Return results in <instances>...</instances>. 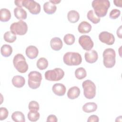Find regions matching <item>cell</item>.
<instances>
[{"label": "cell", "mask_w": 122, "mask_h": 122, "mask_svg": "<svg viewBox=\"0 0 122 122\" xmlns=\"http://www.w3.org/2000/svg\"><path fill=\"white\" fill-rule=\"evenodd\" d=\"M92 5L96 15L101 18L106 15L110 6V2L108 0H94Z\"/></svg>", "instance_id": "6da1fadb"}, {"label": "cell", "mask_w": 122, "mask_h": 122, "mask_svg": "<svg viewBox=\"0 0 122 122\" xmlns=\"http://www.w3.org/2000/svg\"><path fill=\"white\" fill-rule=\"evenodd\" d=\"M64 63L68 66H77L82 62L81 54L76 52H67L64 54L63 57Z\"/></svg>", "instance_id": "7a4b0ae2"}, {"label": "cell", "mask_w": 122, "mask_h": 122, "mask_svg": "<svg viewBox=\"0 0 122 122\" xmlns=\"http://www.w3.org/2000/svg\"><path fill=\"white\" fill-rule=\"evenodd\" d=\"M103 62L104 66L107 68L113 67L116 62V53L114 50L112 48L106 49L103 52Z\"/></svg>", "instance_id": "3957f363"}, {"label": "cell", "mask_w": 122, "mask_h": 122, "mask_svg": "<svg viewBox=\"0 0 122 122\" xmlns=\"http://www.w3.org/2000/svg\"><path fill=\"white\" fill-rule=\"evenodd\" d=\"M13 63L15 68L20 73H25L28 70L29 66L26 59L21 54H17L14 57Z\"/></svg>", "instance_id": "277c9868"}, {"label": "cell", "mask_w": 122, "mask_h": 122, "mask_svg": "<svg viewBox=\"0 0 122 122\" xmlns=\"http://www.w3.org/2000/svg\"><path fill=\"white\" fill-rule=\"evenodd\" d=\"M82 86L85 97L88 99H92L96 95V86L94 83L90 80L83 81Z\"/></svg>", "instance_id": "5b68a950"}, {"label": "cell", "mask_w": 122, "mask_h": 122, "mask_svg": "<svg viewBox=\"0 0 122 122\" xmlns=\"http://www.w3.org/2000/svg\"><path fill=\"white\" fill-rule=\"evenodd\" d=\"M41 80L42 75L39 71H31L28 74V85L32 89L38 88L41 85Z\"/></svg>", "instance_id": "8992f818"}, {"label": "cell", "mask_w": 122, "mask_h": 122, "mask_svg": "<svg viewBox=\"0 0 122 122\" xmlns=\"http://www.w3.org/2000/svg\"><path fill=\"white\" fill-rule=\"evenodd\" d=\"M45 78L49 81H59L61 80L64 76V71L59 68L53 70H48L44 74Z\"/></svg>", "instance_id": "52a82bcc"}, {"label": "cell", "mask_w": 122, "mask_h": 122, "mask_svg": "<svg viewBox=\"0 0 122 122\" xmlns=\"http://www.w3.org/2000/svg\"><path fill=\"white\" fill-rule=\"evenodd\" d=\"M10 30L15 35H24L27 32L28 25L25 21L19 20L10 25Z\"/></svg>", "instance_id": "ba28073f"}, {"label": "cell", "mask_w": 122, "mask_h": 122, "mask_svg": "<svg viewBox=\"0 0 122 122\" xmlns=\"http://www.w3.org/2000/svg\"><path fill=\"white\" fill-rule=\"evenodd\" d=\"M22 6L27 9L32 14H38L41 12V5L36 1L33 0H23Z\"/></svg>", "instance_id": "9c48e42d"}, {"label": "cell", "mask_w": 122, "mask_h": 122, "mask_svg": "<svg viewBox=\"0 0 122 122\" xmlns=\"http://www.w3.org/2000/svg\"><path fill=\"white\" fill-rule=\"evenodd\" d=\"M78 41L79 44L85 51H89L93 47V42L89 36L81 35L79 37Z\"/></svg>", "instance_id": "30bf717a"}, {"label": "cell", "mask_w": 122, "mask_h": 122, "mask_svg": "<svg viewBox=\"0 0 122 122\" xmlns=\"http://www.w3.org/2000/svg\"><path fill=\"white\" fill-rule=\"evenodd\" d=\"M99 39L101 42L109 45H112L115 41L114 35L108 31L101 32L99 35Z\"/></svg>", "instance_id": "8fae6325"}, {"label": "cell", "mask_w": 122, "mask_h": 122, "mask_svg": "<svg viewBox=\"0 0 122 122\" xmlns=\"http://www.w3.org/2000/svg\"><path fill=\"white\" fill-rule=\"evenodd\" d=\"M84 57L86 62L89 63H93L97 61L98 55L96 51L90 50L85 52Z\"/></svg>", "instance_id": "7c38bea8"}, {"label": "cell", "mask_w": 122, "mask_h": 122, "mask_svg": "<svg viewBox=\"0 0 122 122\" xmlns=\"http://www.w3.org/2000/svg\"><path fill=\"white\" fill-rule=\"evenodd\" d=\"M52 90L53 93L57 96H63L66 91V87L62 83H58L54 84L52 88Z\"/></svg>", "instance_id": "4fadbf2b"}, {"label": "cell", "mask_w": 122, "mask_h": 122, "mask_svg": "<svg viewBox=\"0 0 122 122\" xmlns=\"http://www.w3.org/2000/svg\"><path fill=\"white\" fill-rule=\"evenodd\" d=\"M25 53L26 56L30 59H34L37 58L39 54V50L35 46L30 45L27 47Z\"/></svg>", "instance_id": "5bb4252c"}, {"label": "cell", "mask_w": 122, "mask_h": 122, "mask_svg": "<svg viewBox=\"0 0 122 122\" xmlns=\"http://www.w3.org/2000/svg\"><path fill=\"white\" fill-rule=\"evenodd\" d=\"M50 45L52 50L55 51H58L62 48L63 43L61 40L60 38L54 37L51 39Z\"/></svg>", "instance_id": "9a60e30c"}, {"label": "cell", "mask_w": 122, "mask_h": 122, "mask_svg": "<svg viewBox=\"0 0 122 122\" xmlns=\"http://www.w3.org/2000/svg\"><path fill=\"white\" fill-rule=\"evenodd\" d=\"M91 25L86 21H81L78 27V31L82 34L87 33L91 31L92 30Z\"/></svg>", "instance_id": "2e32d148"}, {"label": "cell", "mask_w": 122, "mask_h": 122, "mask_svg": "<svg viewBox=\"0 0 122 122\" xmlns=\"http://www.w3.org/2000/svg\"><path fill=\"white\" fill-rule=\"evenodd\" d=\"M14 14L15 17L20 20H25L27 17V12L21 7L15 8L14 9Z\"/></svg>", "instance_id": "e0dca14e"}, {"label": "cell", "mask_w": 122, "mask_h": 122, "mask_svg": "<svg viewBox=\"0 0 122 122\" xmlns=\"http://www.w3.org/2000/svg\"><path fill=\"white\" fill-rule=\"evenodd\" d=\"M12 83L16 88H21L25 85V78L20 75L14 76L12 79Z\"/></svg>", "instance_id": "ac0fdd59"}, {"label": "cell", "mask_w": 122, "mask_h": 122, "mask_svg": "<svg viewBox=\"0 0 122 122\" xmlns=\"http://www.w3.org/2000/svg\"><path fill=\"white\" fill-rule=\"evenodd\" d=\"M80 89L77 86H73L70 88L67 92V97L71 100L78 98L80 94Z\"/></svg>", "instance_id": "d6986e66"}, {"label": "cell", "mask_w": 122, "mask_h": 122, "mask_svg": "<svg viewBox=\"0 0 122 122\" xmlns=\"http://www.w3.org/2000/svg\"><path fill=\"white\" fill-rule=\"evenodd\" d=\"M57 9L56 6L50 1L46 2L43 4V10L48 14H52L55 12Z\"/></svg>", "instance_id": "ffe728a7"}, {"label": "cell", "mask_w": 122, "mask_h": 122, "mask_svg": "<svg viewBox=\"0 0 122 122\" xmlns=\"http://www.w3.org/2000/svg\"><path fill=\"white\" fill-rule=\"evenodd\" d=\"M97 105L94 102H87L82 106V110L85 112L90 113L96 111L97 109Z\"/></svg>", "instance_id": "44dd1931"}, {"label": "cell", "mask_w": 122, "mask_h": 122, "mask_svg": "<svg viewBox=\"0 0 122 122\" xmlns=\"http://www.w3.org/2000/svg\"><path fill=\"white\" fill-rule=\"evenodd\" d=\"M67 18L70 22L74 23L79 20L80 15L76 10H71L68 12Z\"/></svg>", "instance_id": "7402d4cb"}, {"label": "cell", "mask_w": 122, "mask_h": 122, "mask_svg": "<svg viewBox=\"0 0 122 122\" xmlns=\"http://www.w3.org/2000/svg\"><path fill=\"white\" fill-rule=\"evenodd\" d=\"M11 18V13L9 10L3 8L0 10V20L2 22H7Z\"/></svg>", "instance_id": "603a6c76"}, {"label": "cell", "mask_w": 122, "mask_h": 122, "mask_svg": "<svg viewBox=\"0 0 122 122\" xmlns=\"http://www.w3.org/2000/svg\"><path fill=\"white\" fill-rule=\"evenodd\" d=\"M12 120L15 122H25V119L24 114L20 111H16L11 115Z\"/></svg>", "instance_id": "cb8c5ba5"}, {"label": "cell", "mask_w": 122, "mask_h": 122, "mask_svg": "<svg viewBox=\"0 0 122 122\" xmlns=\"http://www.w3.org/2000/svg\"><path fill=\"white\" fill-rule=\"evenodd\" d=\"M0 52L3 56L8 57L12 52V48L10 45L4 44L1 47Z\"/></svg>", "instance_id": "d4e9b609"}, {"label": "cell", "mask_w": 122, "mask_h": 122, "mask_svg": "<svg viewBox=\"0 0 122 122\" xmlns=\"http://www.w3.org/2000/svg\"><path fill=\"white\" fill-rule=\"evenodd\" d=\"M87 17L88 20H89L94 24H97L101 20L100 18L98 17L95 14L94 11L92 10H90L88 12L87 14Z\"/></svg>", "instance_id": "484cf974"}, {"label": "cell", "mask_w": 122, "mask_h": 122, "mask_svg": "<svg viewBox=\"0 0 122 122\" xmlns=\"http://www.w3.org/2000/svg\"><path fill=\"white\" fill-rule=\"evenodd\" d=\"M3 38L5 41L9 43H13L16 40L17 37L11 31H8L4 33Z\"/></svg>", "instance_id": "4316f807"}, {"label": "cell", "mask_w": 122, "mask_h": 122, "mask_svg": "<svg viewBox=\"0 0 122 122\" xmlns=\"http://www.w3.org/2000/svg\"><path fill=\"white\" fill-rule=\"evenodd\" d=\"M36 65L39 70H45L48 66V61L45 58H41L37 61Z\"/></svg>", "instance_id": "83f0119b"}, {"label": "cell", "mask_w": 122, "mask_h": 122, "mask_svg": "<svg viewBox=\"0 0 122 122\" xmlns=\"http://www.w3.org/2000/svg\"><path fill=\"white\" fill-rule=\"evenodd\" d=\"M75 75L78 80H81L87 76V72L85 69L83 67H79L75 71Z\"/></svg>", "instance_id": "f1b7e54d"}, {"label": "cell", "mask_w": 122, "mask_h": 122, "mask_svg": "<svg viewBox=\"0 0 122 122\" xmlns=\"http://www.w3.org/2000/svg\"><path fill=\"white\" fill-rule=\"evenodd\" d=\"M40 117V113L36 111H30L28 113V118L30 122H36Z\"/></svg>", "instance_id": "f546056e"}, {"label": "cell", "mask_w": 122, "mask_h": 122, "mask_svg": "<svg viewBox=\"0 0 122 122\" xmlns=\"http://www.w3.org/2000/svg\"><path fill=\"white\" fill-rule=\"evenodd\" d=\"M75 38L74 36L71 34H67L63 38L64 42L68 45H71L75 42Z\"/></svg>", "instance_id": "4dcf8cb0"}, {"label": "cell", "mask_w": 122, "mask_h": 122, "mask_svg": "<svg viewBox=\"0 0 122 122\" xmlns=\"http://www.w3.org/2000/svg\"><path fill=\"white\" fill-rule=\"evenodd\" d=\"M28 108L30 111H39L40 106L38 102L35 101H32L29 103Z\"/></svg>", "instance_id": "1f68e13d"}, {"label": "cell", "mask_w": 122, "mask_h": 122, "mask_svg": "<svg viewBox=\"0 0 122 122\" xmlns=\"http://www.w3.org/2000/svg\"><path fill=\"white\" fill-rule=\"evenodd\" d=\"M9 115L8 110L5 107L0 108V120L3 121L5 120Z\"/></svg>", "instance_id": "d6a6232c"}, {"label": "cell", "mask_w": 122, "mask_h": 122, "mask_svg": "<svg viewBox=\"0 0 122 122\" xmlns=\"http://www.w3.org/2000/svg\"><path fill=\"white\" fill-rule=\"evenodd\" d=\"M121 14V11L116 9H113L111 10L109 14V17L112 19H116L118 18Z\"/></svg>", "instance_id": "836d02e7"}, {"label": "cell", "mask_w": 122, "mask_h": 122, "mask_svg": "<svg viewBox=\"0 0 122 122\" xmlns=\"http://www.w3.org/2000/svg\"><path fill=\"white\" fill-rule=\"evenodd\" d=\"M99 118L98 116L95 115H92L89 117L87 122H98Z\"/></svg>", "instance_id": "e575fe53"}, {"label": "cell", "mask_w": 122, "mask_h": 122, "mask_svg": "<svg viewBox=\"0 0 122 122\" xmlns=\"http://www.w3.org/2000/svg\"><path fill=\"white\" fill-rule=\"evenodd\" d=\"M46 121L47 122H57L58 121V119L55 115L51 114L48 116Z\"/></svg>", "instance_id": "d590c367"}, {"label": "cell", "mask_w": 122, "mask_h": 122, "mask_svg": "<svg viewBox=\"0 0 122 122\" xmlns=\"http://www.w3.org/2000/svg\"><path fill=\"white\" fill-rule=\"evenodd\" d=\"M113 3L117 7H122V0H113Z\"/></svg>", "instance_id": "8d00e7d4"}, {"label": "cell", "mask_w": 122, "mask_h": 122, "mask_svg": "<svg viewBox=\"0 0 122 122\" xmlns=\"http://www.w3.org/2000/svg\"><path fill=\"white\" fill-rule=\"evenodd\" d=\"M22 0H17L14 1L15 4L18 7H21L22 8Z\"/></svg>", "instance_id": "74e56055"}, {"label": "cell", "mask_w": 122, "mask_h": 122, "mask_svg": "<svg viewBox=\"0 0 122 122\" xmlns=\"http://www.w3.org/2000/svg\"><path fill=\"white\" fill-rule=\"evenodd\" d=\"M117 35L119 38H122V25L120 26V27L117 29Z\"/></svg>", "instance_id": "f35d334b"}, {"label": "cell", "mask_w": 122, "mask_h": 122, "mask_svg": "<svg viewBox=\"0 0 122 122\" xmlns=\"http://www.w3.org/2000/svg\"><path fill=\"white\" fill-rule=\"evenodd\" d=\"M49 1L55 5V4H59L61 1V0H51Z\"/></svg>", "instance_id": "ab89813d"}]
</instances>
